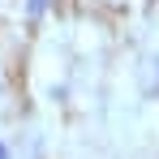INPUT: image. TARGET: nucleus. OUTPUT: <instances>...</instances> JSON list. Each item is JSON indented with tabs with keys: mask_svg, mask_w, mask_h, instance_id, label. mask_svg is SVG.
<instances>
[{
	"mask_svg": "<svg viewBox=\"0 0 159 159\" xmlns=\"http://www.w3.org/2000/svg\"><path fill=\"white\" fill-rule=\"evenodd\" d=\"M43 9H48V0H30V4H26V13H30V17H39Z\"/></svg>",
	"mask_w": 159,
	"mask_h": 159,
	"instance_id": "nucleus-1",
	"label": "nucleus"
},
{
	"mask_svg": "<svg viewBox=\"0 0 159 159\" xmlns=\"http://www.w3.org/2000/svg\"><path fill=\"white\" fill-rule=\"evenodd\" d=\"M0 159H9V146H4V142H0Z\"/></svg>",
	"mask_w": 159,
	"mask_h": 159,
	"instance_id": "nucleus-2",
	"label": "nucleus"
}]
</instances>
